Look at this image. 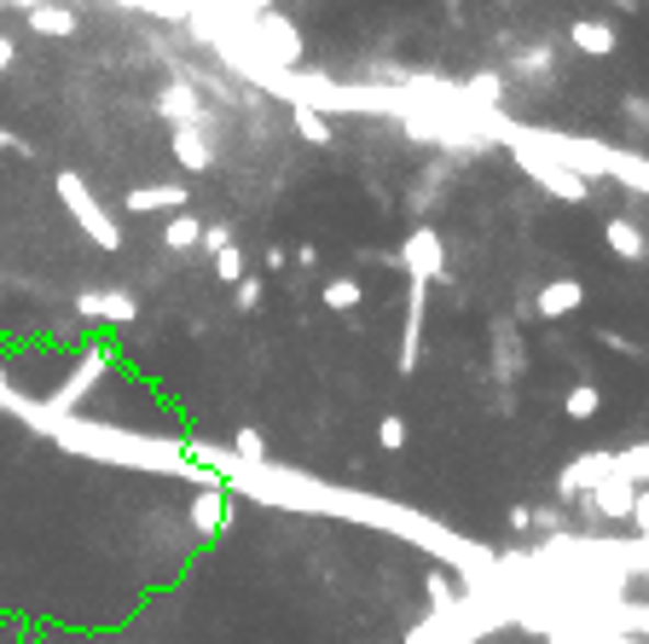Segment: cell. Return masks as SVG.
I'll return each instance as SVG.
<instances>
[{
    "label": "cell",
    "mask_w": 649,
    "mask_h": 644,
    "mask_svg": "<svg viewBox=\"0 0 649 644\" xmlns=\"http://www.w3.org/2000/svg\"><path fill=\"white\" fill-rule=\"evenodd\" d=\"M511 157H516V169L534 180L539 192L562 197V204H585V197H592V180L574 174L568 163H557V157L545 151V146H534V139H527V128H511Z\"/></svg>",
    "instance_id": "cell-1"
},
{
    "label": "cell",
    "mask_w": 649,
    "mask_h": 644,
    "mask_svg": "<svg viewBox=\"0 0 649 644\" xmlns=\"http://www.w3.org/2000/svg\"><path fill=\"white\" fill-rule=\"evenodd\" d=\"M53 192H58V204H65V210L76 215V227L88 233L99 250H122V227H116V215H111L105 204H99V192H93L76 169H58V174H53Z\"/></svg>",
    "instance_id": "cell-2"
},
{
    "label": "cell",
    "mask_w": 649,
    "mask_h": 644,
    "mask_svg": "<svg viewBox=\"0 0 649 644\" xmlns=\"http://www.w3.org/2000/svg\"><path fill=\"white\" fill-rule=\"evenodd\" d=\"M243 42H250L255 58H267L273 70H296L301 65V30L278 7L273 12H255V18L243 12Z\"/></svg>",
    "instance_id": "cell-3"
},
{
    "label": "cell",
    "mask_w": 649,
    "mask_h": 644,
    "mask_svg": "<svg viewBox=\"0 0 649 644\" xmlns=\"http://www.w3.org/2000/svg\"><path fill=\"white\" fill-rule=\"evenodd\" d=\"M400 273L406 279H430V285H446V238L430 227V221H418V227H406L400 238Z\"/></svg>",
    "instance_id": "cell-4"
},
{
    "label": "cell",
    "mask_w": 649,
    "mask_h": 644,
    "mask_svg": "<svg viewBox=\"0 0 649 644\" xmlns=\"http://www.w3.org/2000/svg\"><path fill=\"white\" fill-rule=\"evenodd\" d=\"M423 319H430V279H412L406 291V326H400V377L418 372V349H423Z\"/></svg>",
    "instance_id": "cell-5"
},
{
    "label": "cell",
    "mask_w": 649,
    "mask_h": 644,
    "mask_svg": "<svg viewBox=\"0 0 649 644\" xmlns=\"http://www.w3.org/2000/svg\"><path fill=\"white\" fill-rule=\"evenodd\" d=\"M487 349H493V384H516L527 372V343H522L516 319H493L487 326Z\"/></svg>",
    "instance_id": "cell-6"
},
{
    "label": "cell",
    "mask_w": 649,
    "mask_h": 644,
    "mask_svg": "<svg viewBox=\"0 0 649 644\" xmlns=\"http://www.w3.org/2000/svg\"><path fill=\"white\" fill-rule=\"evenodd\" d=\"M608 476H620V459L615 453H580L574 465L557 476V494L562 499H585V494H597Z\"/></svg>",
    "instance_id": "cell-7"
},
{
    "label": "cell",
    "mask_w": 649,
    "mask_h": 644,
    "mask_svg": "<svg viewBox=\"0 0 649 644\" xmlns=\"http://www.w3.org/2000/svg\"><path fill=\"white\" fill-rule=\"evenodd\" d=\"M76 314L81 319H99V326H134L139 302H134V291H122V285H111V291H81L76 296Z\"/></svg>",
    "instance_id": "cell-8"
},
{
    "label": "cell",
    "mask_w": 649,
    "mask_h": 644,
    "mask_svg": "<svg viewBox=\"0 0 649 644\" xmlns=\"http://www.w3.org/2000/svg\"><path fill=\"white\" fill-rule=\"evenodd\" d=\"M157 116H162L169 128H180V123H203V93H197L192 76H169V82L157 88Z\"/></svg>",
    "instance_id": "cell-9"
},
{
    "label": "cell",
    "mask_w": 649,
    "mask_h": 644,
    "mask_svg": "<svg viewBox=\"0 0 649 644\" xmlns=\"http://www.w3.org/2000/svg\"><path fill=\"white\" fill-rule=\"evenodd\" d=\"M24 24H30V35H41V42H76L81 18H76V7H65V0H35V7H24Z\"/></svg>",
    "instance_id": "cell-10"
},
{
    "label": "cell",
    "mask_w": 649,
    "mask_h": 644,
    "mask_svg": "<svg viewBox=\"0 0 649 644\" xmlns=\"http://www.w3.org/2000/svg\"><path fill=\"white\" fill-rule=\"evenodd\" d=\"M186 180H151V187H128L122 192V210L128 215H157V210H186Z\"/></svg>",
    "instance_id": "cell-11"
},
{
    "label": "cell",
    "mask_w": 649,
    "mask_h": 644,
    "mask_svg": "<svg viewBox=\"0 0 649 644\" xmlns=\"http://www.w3.org/2000/svg\"><path fill=\"white\" fill-rule=\"evenodd\" d=\"M169 151H174V163L186 169V174L215 169V146H209V134H203V123H180V128H169Z\"/></svg>",
    "instance_id": "cell-12"
},
{
    "label": "cell",
    "mask_w": 649,
    "mask_h": 644,
    "mask_svg": "<svg viewBox=\"0 0 649 644\" xmlns=\"http://www.w3.org/2000/svg\"><path fill=\"white\" fill-rule=\"evenodd\" d=\"M592 499V517L597 522H633V506H638V488L626 476H608L597 494H585Z\"/></svg>",
    "instance_id": "cell-13"
},
{
    "label": "cell",
    "mask_w": 649,
    "mask_h": 644,
    "mask_svg": "<svg viewBox=\"0 0 649 644\" xmlns=\"http://www.w3.org/2000/svg\"><path fill=\"white\" fill-rule=\"evenodd\" d=\"M192 522H197V534H232L238 506L227 499V488H203V494L192 499Z\"/></svg>",
    "instance_id": "cell-14"
},
{
    "label": "cell",
    "mask_w": 649,
    "mask_h": 644,
    "mask_svg": "<svg viewBox=\"0 0 649 644\" xmlns=\"http://www.w3.org/2000/svg\"><path fill=\"white\" fill-rule=\"evenodd\" d=\"M580 302H585V285L562 273V279H551V285H539L534 314H539V319H568V314H580Z\"/></svg>",
    "instance_id": "cell-15"
},
{
    "label": "cell",
    "mask_w": 649,
    "mask_h": 644,
    "mask_svg": "<svg viewBox=\"0 0 649 644\" xmlns=\"http://www.w3.org/2000/svg\"><path fill=\"white\" fill-rule=\"evenodd\" d=\"M603 245L615 250L620 261H649V233L638 227L633 215H608L603 221Z\"/></svg>",
    "instance_id": "cell-16"
},
{
    "label": "cell",
    "mask_w": 649,
    "mask_h": 644,
    "mask_svg": "<svg viewBox=\"0 0 649 644\" xmlns=\"http://www.w3.org/2000/svg\"><path fill=\"white\" fill-rule=\"evenodd\" d=\"M568 47H574V53H585V58H608V53H615L620 42H615V30H608L603 18H580V24L568 30Z\"/></svg>",
    "instance_id": "cell-17"
},
{
    "label": "cell",
    "mask_w": 649,
    "mask_h": 644,
    "mask_svg": "<svg viewBox=\"0 0 649 644\" xmlns=\"http://www.w3.org/2000/svg\"><path fill=\"white\" fill-rule=\"evenodd\" d=\"M291 123H296V134L308 139V146H324V151L337 146V128H331V116H319L314 105H301V99H291Z\"/></svg>",
    "instance_id": "cell-18"
},
{
    "label": "cell",
    "mask_w": 649,
    "mask_h": 644,
    "mask_svg": "<svg viewBox=\"0 0 649 644\" xmlns=\"http://www.w3.org/2000/svg\"><path fill=\"white\" fill-rule=\"evenodd\" d=\"M203 245V221L192 210H174L162 221V250H197Z\"/></svg>",
    "instance_id": "cell-19"
},
{
    "label": "cell",
    "mask_w": 649,
    "mask_h": 644,
    "mask_svg": "<svg viewBox=\"0 0 649 644\" xmlns=\"http://www.w3.org/2000/svg\"><path fill=\"white\" fill-rule=\"evenodd\" d=\"M319 296H324V308H331V314H354L360 302H365V285H360L354 273H337V279H324Z\"/></svg>",
    "instance_id": "cell-20"
},
{
    "label": "cell",
    "mask_w": 649,
    "mask_h": 644,
    "mask_svg": "<svg viewBox=\"0 0 649 644\" xmlns=\"http://www.w3.org/2000/svg\"><path fill=\"white\" fill-rule=\"evenodd\" d=\"M499 99H504V82H499V76H493V70H481V76H470V82H464V88H458V105H464V111H470V105H481V111H493V105H499Z\"/></svg>",
    "instance_id": "cell-21"
},
{
    "label": "cell",
    "mask_w": 649,
    "mask_h": 644,
    "mask_svg": "<svg viewBox=\"0 0 649 644\" xmlns=\"http://www.w3.org/2000/svg\"><path fill=\"white\" fill-rule=\"evenodd\" d=\"M562 413L574 418V425H592V418L603 413V389L597 384H574V389H568V400H562Z\"/></svg>",
    "instance_id": "cell-22"
},
{
    "label": "cell",
    "mask_w": 649,
    "mask_h": 644,
    "mask_svg": "<svg viewBox=\"0 0 649 644\" xmlns=\"http://www.w3.org/2000/svg\"><path fill=\"white\" fill-rule=\"evenodd\" d=\"M557 65V47L551 42H539V47H522L516 58H511V76H527V82H539L545 70Z\"/></svg>",
    "instance_id": "cell-23"
},
{
    "label": "cell",
    "mask_w": 649,
    "mask_h": 644,
    "mask_svg": "<svg viewBox=\"0 0 649 644\" xmlns=\"http://www.w3.org/2000/svg\"><path fill=\"white\" fill-rule=\"evenodd\" d=\"M377 441H383V453H406V441H412V425H406V413H383Z\"/></svg>",
    "instance_id": "cell-24"
},
{
    "label": "cell",
    "mask_w": 649,
    "mask_h": 644,
    "mask_svg": "<svg viewBox=\"0 0 649 644\" xmlns=\"http://www.w3.org/2000/svg\"><path fill=\"white\" fill-rule=\"evenodd\" d=\"M232 459H243V465H267V436L243 425V430L232 436Z\"/></svg>",
    "instance_id": "cell-25"
},
{
    "label": "cell",
    "mask_w": 649,
    "mask_h": 644,
    "mask_svg": "<svg viewBox=\"0 0 649 644\" xmlns=\"http://www.w3.org/2000/svg\"><path fill=\"white\" fill-rule=\"evenodd\" d=\"M615 459H620V476L633 482V488H649V441H638V448H626Z\"/></svg>",
    "instance_id": "cell-26"
},
{
    "label": "cell",
    "mask_w": 649,
    "mask_h": 644,
    "mask_svg": "<svg viewBox=\"0 0 649 644\" xmlns=\"http://www.w3.org/2000/svg\"><path fill=\"white\" fill-rule=\"evenodd\" d=\"M423 592H430V615H453L458 598H464V592H453V580H446V575H430V580H423Z\"/></svg>",
    "instance_id": "cell-27"
},
{
    "label": "cell",
    "mask_w": 649,
    "mask_h": 644,
    "mask_svg": "<svg viewBox=\"0 0 649 644\" xmlns=\"http://www.w3.org/2000/svg\"><path fill=\"white\" fill-rule=\"evenodd\" d=\"M243 273H250V261H243V250H238V245L215 250V279H220V285H238Z\"/></svg>",
    "instance_id": "cell-28"
},
{
    "label": "cell",
    "mask_w": 649,
    "mask_h": 644,
    "mask_svg": "<svg viewBox=\"0 0 649 644\" xmlns=\"http://www.w3.org/2000/svg\"><path fill=\"white\" fill-rule=\"evenodd\" d=\"M261 296H267V285H261L255 273H243L238 285H232V308H238V314H255V308H261Z\"/></svg>",
    "instance_id": "cell-29"
},
{
    "label": "cell",
    "mask_w": 649,
    "mask_h": 644,
    "mask_svg": "<svg viewBox=\"0 0 649 644\" xmlns=\"http://www.w3.org/2000/svg\"><path fill=\"white\" fill-rule=\"evenodd\" d=\"M620 111H626V123L649 128V99H644V93H626V99H620Z\"/></svg>",
    "instance_id": "cell-30"
},
{
    "label": "cell",
    "mask_w": 649,
    "mask_h": 644,
    "mask_svg": "<svg viewBox=\"0 0 649 644\" xmlns=\"http://www.w3.org/2000/svg\"><path fill=\"white\" fill-rule=\"evenodd\" d=\"M597 343H603V349H615V354H644V349L633 343V337H620V331H608V326H597Z\"/></svg>",
    "instance_id": "cell-31"
},
{
    "label": "cell",
    "mask_w": 649,
    "mask_h": 644,
    "mask_svg": "<svg viewBox=\"0 0 649 644\" xmlns=\"http://www.w3.org/2000/svg\"><path fill=\"white\" fill-rule=\"evenodd\" d=\"M0 151H18V157H35V146L24 134H12V128H0Z\"/></svg>",
    "instance_id": "cell-32"
},
{
    "label": "cell",
    "mask_w": 649,
    "mask_h": 644,
    "mask_svg": "<svg viewBox=\"0 0 649 644\" xmlns=\"http://www.w3.org/2000/svg\"><path fill=\"white\" fill-rule=\"evenodd\" d=\"M633 522H638V534L649 540V488H638V506H633Z\"/></svg>",
    "instance_id": "cell-33"
},
{
    "label": "cell",
    "mask_w": 649,
    "mask_h": 644,
    "mask_svg": "<svg viewBox=\"0 0 649 644\" xmlns=\"http://www.w3.org/2000/svg\"><path fill=\"white\" fill-rule=\"evenodd\" d=\"M291 261H296V268H308V273H314V268H319V250H314V245H296V250H291Z\"/></svg>",
    "instance_id": "cell-34"
},
{
    "label": "cell",
    "mask_w": 649,
    "mask_h": 644,
    "mask_svg": "<svg viewBox=\"0 0 649 644\" xmlns=\"http://www.w3.org/2000/svg\"><path fill=\"white\" fill-rule=\"evenodd\" d=\"M18 65V42H12V35H0V76H7Z\"/></svg>",
    "instance_id": "cell-35"
},
{
    "label": "cell",
    "mask_w": 649,
    "mask_h": 644,
    "mask_svg": "<svg viewBox=\"0 0 649 644\" xmlns=\"http://www.w3.org/2000/svg\"><path fill=\"white\" fill-rule=\"evenodd\" d=\"M267 268L284 273V268H291V250H284V245H267Z\"/></svg>",
    "instance_id": "cell-36"
},
{
    "label": "cell",
    "mask_w": 649,
    "mask_h": 644,
    "mask_svg": "<svg viewBox=\"0 0 649 644\" xmlns=\"http://www.w3.org/2000/svg\"><path fill=\"white\" fill-rule=\"evenodd\" d=\"M232 7H238V12H250V18H255V12H273V7H278V0H232Z\"/></svg>",
    "instance_id": "cell-37"
},
{
    "label": "cell",
    "mask_w": 649,
    "mask_h": 644,
    "mask_svg": "<svg viewBox=\"0 0 649 644\" xmlns=\"http://www.w3.org/2000/svg\"><path fill=\"white\" fill-rule=\"evenodd\" d=\"M511 529H516V534L534 529V511H527V506H511Z\"/></svg>",
    "instance_id": "cell-38"
},
{
    "label": "cell",
    "mask_w": 649,
    "mask_h": 644,
    "mask_svg": "<svg viewBox=\"0 0 649 644\" xmlns=\"http://www.w3.org/2000/svg\"><path fill=\"white\" fill-rule=\"evenodd\" d=\"M585 644H644V639H626V633H592Z\"/></svg>",
    "instance_id": "cell-39"
},
{
    "label": "cell",
    "mask_w": 649,
    "mask_h": 644,
    "mask_svg": "<svg viewBox=\"0 0 649 644\" xmlns=\"http://www.w3.org/2000/svg\"><path fill=\"white\" fill-rule=\"evenodd\" d=\"M441 12H446V24H464V7H458V0H441Z\"/></svg>",
    "instance_id": "cell-40"
},
{
    "label": "cell",
    "mask_w": 649,
    "mask_h": 644,
    "mask_svg": "<svg viewBox=\"0 0 649 644\" xmlns=\"http://www.w3.org/2000/svg\"><path fill=\"white\" fill-rule=\"evenodd\" d=\"M608 7H615V12H638V0H608Z\"/></svg>",
    "instance_id": "cell-41"
}]
</instances>
